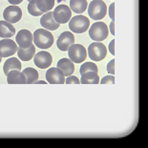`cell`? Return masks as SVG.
I'll return each mask as SVG.
<instances>
[{
    "mask_svg": "<svg viewBox=\"0 0 148 148\" xmlns=\"http://www.w3.org/2000/svg\"><path fill=\"white\" fill-rule=\"evenodd\" d=\"M114 24L115 22L112 20V22L110 23V31H111V34H113V36H115V29H114Z\"/></svg>",
    "mask_w": 148,
    "mask_h": 148,
    "instance_id": "cell-32",
    "label": "cell"
},
{
    "mask_svg": "<svg viewBox=\"0 0 148 148\" xmlns=\"http://www.w3.org/2000/svg\"><path fill=\"white\" fill-rule=\"evenodd\" d=\"M28 12L31 15L33 16H38V15H42L43 12L37 8L36 6V0H31L29 1V4H28Z\"/></svg>",
    "mask_w": 148,
    "mask_h": 148,
    "instance_id": "cell-24",
    "label": "cell"
},
{
    "mask_svg": "<svg viewBox=\"0 0 148 148\" xmlns=\"http://www.w3.org/2000/svg\"><path fill=\"white\" fill-rule=\"evenodd\" d=\"M15 34V29L12 24L5 20H0V37L10 38Z\"/></svg>",
    "mask_w": 148,
    "mask_h": 148,
    "instance_id": "cell-17",
    "label": "cell"
},
{
    "mask_svg": "<svg viewBox=\"0 0 148 148\" xmlns=\"http://www.w3.org/2000/svg\"><path fill=\"white\" fill-rule=\"evenodd\" d=\"M3 16H4L5 21L9 22V23H17L22 17V11L16 5L8 6L3 12Z\"/></svg>",
    "mask_w": 148,
    "mask_h": 148,
    "instance_id": "cell-8",
    "label": "cell"
},
{
    "mask_svg": "<svg viewBox=\"0 0 148 148\" xmlns=\"http://www.w3.org/2000/svg\"><path fill=\"white\" fill-rule=\"evenodd\" d=\"M114 46H115V39H113L109 44V51L111 53L112 56H115V50H114Z\"/></svg>",
    "mask_w": 148,
    "mask_h": 148,
    "instance_id": "cell-30",
    "label": "cell"
},
{
    "mask_svg": "<svg viewBox=\"0 0 148 148\" xmlns=\"http://www.w3.org/2000/svg\"><path fill=\"white\" fill-rule=\"evenodd\" d=\"M69 58L71 59L74 63H81L85 61L87 58L86 49L84 48L81 44H73L68 49Z\"/></svg>",
    "mask_w": 148,
    "mask_h": 148,
    "instance_id": "cell-6",
    "label": "cell"
},
{
    "mask_svg": "<svg viewBox=\"0 0 148 148\" xmlns=\"http://www.w3.org/2000/svg\"><path fill=\"white\" fill-rule=\"evenodd\" d=\"M107 55V49L101 42H94L88 48V56L93 61H101Z\"/></svg>",
    "mask_w": 148,
    "mask_h": 148,
    "instance_id": "cell-5",
    "label": "cell"
},
{
    "mask_svg": "<svg viewBox=\"0 0 148 148\" xmlns=\"http://www.w3.org/2000/svg\"><path fill=\"white\" fill-rule=\"evenodd\" d=\"M12 70H21V62L18 60V58H8L5 61L4 66H3V71L4 74L7 75L9 72H11Z\"/></svg>",
    "mask_w": 148,
    "mask_h": 148,
    "instance_id": "cell-18",
    "label": "cell"
},
{
    "mask_svg": "<svg viewBox=\"0 0 148 148\" xmlns=\"http://www.w3.org/2000/svg\"><path fill=\"white\" fill-rule=\"evenodd\" d=\"M7 82L9 84H26V77L19 70H12L7 75Z\"/></svg>",
    "mask_w": 148,
    "mask_h": 148,
    "instance_id": "cell-15",
    "label": "cell"
},
{
    "mask_svg": "<svg viewBox=\"0 0 148 148\" xmlns=\"http://www.w3.org/2000/svg\"><path fill=\"white\" fill-rule=\"evenodd\" d=\"M46 80L50 84H63L65 83V75L60 69L50 68L46 72Z\"/></svg>",
    "mask_w": 148,
    "mask_h": 148,
    "instance_id": "cell-10",
    "label": "cell"
},
{
    "mask_svg": "<svg viewBox=\"0 0 148 148\" xmlns=\"http://www.w3.org/2000/svg\"><path fill=\"white\" fill-rule=\"evenodd\" d=\"M1 61H2V58H0V63H1Z\"/></svg>",
    "mask_w": 148,
    "mask_h": 148,
    "instance_id": "cell-34",
    "label": "cell"
},
{
    "mask_svg": "<svg viewBox=\"0 0 148 148\" xmlns=\"http://www.w3.org/2000/svg\"><path fill=\"white\" fill-rule=\"evenodd\" d=\"M80 82L82 84H99V77L95 72H86L81 75Z\"/></svg>",
    "mask_w": 148,
    "mask_h": 148,
    "instance_id": "cell-21",
    "label": "cell"
},
{
    "mask_svg": "<svg viewBox=\"0 0 148 148\" xmlns=\"http://www.w3.org/2000/svg\"><path fill=\"white\" fill-rule=\"evenodd\" d=\"M17 45L14 40L4 38L0 40V58L12 56L17 52Z\"/></svg>",
    "mask_w": 148,
    "mask_h": 148,
    "instance_id": "cell-9",
    "label": "cell"
},
{
    "mask_svg": "<svg viewBox=\"0 0 148 148\" xmlns=\"http://www.w3.org/2000/svg\"><path fill=\"white\" fill-rule=\"evenodd\" d=\"M88 7L87 0H70V9L75 14H82Z\"/></svg>",
    "mask_w": 148,
    "mask_h": 148,
    "instance_id": "cell-20",
    "label": "cell"
},
{
    "mask_svg": "<svg viewBox=\"0 0 148 148\" xmlns=\"http://www.w3.org/2000/svg\"><path fill=\"white\" fill-rule=\"evenodd\" d=\"M28 1H31V0H28Z\"/></svg>",
    "mask_w": 148,
    "mask_h": 148,
    "instance_id": "cell-35",
    "label": "cell"
},
{
    "mask_svg": "<svg viewBox=\"0 0 148 148\" xmlns=\"http://www.w3.org/2000/svg\"><path fill=\"white\" fill-rule=\"evenodd\" d=\"M115 82V77L113 75H106L100 80V84H113Z\"/></svg>",
    "mask_w": 148,
    "mask_h": 148,
    "instance_id": "cell-26",
    "label": "cell"
},
{
    "mask_svg": "<svg viewBox=\"0 0 148 148\" xmlns=\"http://www.w3.org/2000/svg\"><path fill=\"white\" fill-rule=\"evenodd\" d=\"M75 43V36L71 32H64L62 33L56 41V45L58 48L62 52L68 51V49L70 48Z\"/></svg>",
    "mask_w": 148,
    "mask_h": 148,
    "instance_id": "cell-12",
    "label": "cell"
},
{
    "mask_svg": "<svg viewBox=\"0 0 148 148\" xmlns=\"http://www.w3.org/2000/svg\"><path fill=\"white\" fill-rule=\"evenodd\" d=\"M109 30L107 25L100 21L94 23L89 29V36L96 42L103 41V40L107 38Z\"/></svg>",
    "mask_w": 148,
    "mask_h": 148,
    "instance_id": "cell-3",
    "label": "cell"
},
{
    "mask_svg": "<svg viewBox=\"0 0 148 148\" xmlns=\"http://www.w3.org/2000/svg\"><path fill=\"white\" fill-rule=\"evenodd\" d=\"M40 24L44 29L48 31H55L58 29L59 25H60L55 20L53 12H47L45 14H43L41 18H40Z\"/></svg>",
    "mask_w": 148,
    "mask_h": 148,
    "instance_id": "cell-14",
    "label": "cell"
},
{
    "mask_svg": "<svg viewBox=\"0 0 148 148\" xmlns=\"http://www.w3.org/2000/svg\"><path fill=\"white\" fill-rule=\"evenodd\" d=\"M22 73L26 77V84H34L36 80H38L39 77L38 72L32 67L24 69Z\"/></svg>",
    "mask_w": 148,
    "mask_h": 148,
    "instance_id": "cell-22",
    "label": "cell"
},
{
    "mask_svg": "<svg viewBox=\"0 0 148 148\" xmlns=\"http://www.w3.org/2000/svg\"><path fill=\"white\" fill-rule=\"evenodd\" d=\"M106 70H107V72H108L110 75H114L115 74V59H112V60H110L109 63L107 64Z\"/></svg>",
    "mask_w": 148,
    "mask_h": 148,
    "instance_id": "cell-28",
    "label": "cell"
},
{
    "mask_svg": "<svg viewBox=\"0 0 148 148\" xmlns=\"http://www.w3.org/2000/svg\"><path fill=\"white\" fill-rule=\"evenodd\" d=\"M34 64L39 69H46L51 66L53 62V58L50 53L46 51H41L34 56Z\"/></svg>",
    "mask_w": 148,
    "mask_h": 148,
    "instance_id": "cell-11",
    "label": "cell"
},
{
    "mask_svg": "<svg viewBox=\"0 0 148 148\" xmlns=\"http://www.w3.org/2000/svg\"><path fill=\"white\" fill-rule=\"evenodd\" d=\"M33 41L34 42V46L46 50L53 44V36L48 30L37 29L33 34Z\"/></svg>",
    "mask_w": 148,
    "mask_h": 148,
    "instance_id": "cell-1",
    "label": "cell"
},
{
    "mask_svg": "<svg viewBox=\"0 0 148 148\" xmlns=\"http://www.w3.org/2000/svg\"><path fill=\"white\" fill-rule=\"evenodd\" d=\"M114 8H115V3H112L109 7V15L111 17V19L114 21L115 19V14H114Z\"/></svg>",
    "mask_w": 148,
    "mask_h": 148,
    "instance_id": "cell-29",
    "label": "cell"
},
{
    "mask_svg": "<svg viewBox=\"0 0 148 148\" xmlns=\"http://www.w3.org/2000/svg\"><path fill=\"white\" fill-rule=\"evenodd\" d=\"M65 83L66 84H79L80 80L78 79L77 77H75V75H69L65 79Z\"/></svg>",
    "mask_w": 148,
    "mask_h": 148,
    "instance_id": "cell-27",
    "label": "cell"
},
{
    "mask_svg": "<svg viewBox=\"0 0 148 148\" xmlns=\"http://www.w3.org/2000/svg\"><path fill=\"white\" fill-rule=\"evenodd\" d=\"M88 14L94 20H100L105 17L107 7L102 0H93L88 6Z\"/></svg>",
    "mask_w": 148,
    "mask_h": 148,
    "instance_id": "cell-2",
    "label": "cell"
},
{
    "mask_svg": "<svg viewBox=\"0 0 148 148\" xmlns=\"http://www.w3.org/2000/svg\"><path fill=\"white\" fill-rule=\"evenodd\" d=\"M8 1L10 2L12 5H18V4H20L23 0H8Z\"/></svg>",
    "mask_w": 148,
    "mask_h": 148,
    "instance_id": "cell-31",
    "label": "cell"
},
{
    "mask_svg": "<svg viewBox=\"0 0 148 148\" xmlns=\"http://www.w3.org/2000/svg\"><path fill=\"white\" fill-rule=\"evenodd\" d=\"M53 14L55 20L58 22V24H65V23H68L69 20L71 19L72 11L68 6L59 5L58 7H56L55 9Z\"/></svg>",
    "mask_w": 148,
    "mask_h": 148,
    "instance_id": "cell-7",
    "label": "cell"
},
{
    "mask_svg": "<svg viewBox=\"0 0 148 148\" xmlns=\"http://www.w3.org/2000/svg\"><path fill=\"white\" fill-rule=\"evenodd\" d=\"M34 83H36V84H46V81H44V80H36Z\"/></svg>",
    "mask_w": 148,
    "mask_h": 148,
    "instance_id": "cell-33",
    "label": "cell"
},
{
    "mask_svg": "<svg viewBox=\"0 0 148 148\" xmlns=\"http://www.w3.org/2000/svg\"><path fill=\"white\" fill-rule=\"evenodd\" d=\"M16 43L19 48L27 49L33 44V34L28 30H21L16 34Z\"/></svg>",
    "mask_w": 148,
    "mask_h": 148,
    "instance_id": "cell-13",
    "label": "cell"
},
{
    "mask_svg": "<svg viewBox=\"0 0 148 148\" xmlns=\"http://www.w3.org/2000/svg\"><path fill=\"white\" fill-rule=\"evenodd\" d=\"M90 21L84 15H75L69 21V28L75 34H82L89 29Z\"/></svg>",
    "mask_w": 148,
    "mask_h": 148,
    "instance_id": "cell-4",
    "label": "cell"
},
{
    "mask_svg": "<svg viewBox=\"0 0 148 148\" xmlns=\"http://www.w3.org/2000/svg\"><path fill=\"white\" fill-rule=\"evenodd\" d=\"M58 68L63 72L65 77L72 75L75 72V65L74 62L70 58H61L58 62Z\"/></svg>",
    "mask_w": 148,
    "mask_h": 148,
    "instance_id": "cell-16",
    "label": "cell"
},
{
    "mask_svg": "<svg viewBox=\"0 0 148 148\" xmlns=\"http://www.w3.org/2000/svg\"><path fill=\"white\" fill-rule=\"evenodd\" d=\"M17 55H18V58H19L21 60L29 61L34 58V56L36 55V47L32 44V45L27 49L18 48L17 49Z\"/></svg>",
    "mask_w": 148,
    "mask_h": 148,
    "instance_id": "cell-19",
    "label": "cell"
},
{
    "mask_svg": "<svg viewBox=\"0 0 148 148\" xmlns=\"http://www.w3.org/2000/svg\"><path fill=\"white\" fill-rule=\"evenodd\" d=\"M53 5H55V0H36L37 8H38L43 14L51 11L53 8Z\"/></svg>",
    "mask_w": 148,
    "mask_h": 148,
    "instance_id": "cell-23",
    "label": "cell"
},
{
    "mask_svg": "<svg viewBox=\"0 0 148 148\" xmlns=\"http://www.w3.org/2000/svg\"><path fill=\"white\" fill-rule=\"evenodd\" d=\"M86 72H95V73H97L99 72V69H97V66L93 63V62H85L84 64L81 65L79 73L80 75H82Z\"/></svg>",
    "mask_w": 148,
    "mask_h": 148,
    "instance_id": "cell-25",
    "label": "cell"
}]
</instances>
